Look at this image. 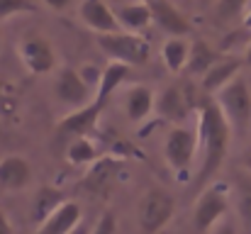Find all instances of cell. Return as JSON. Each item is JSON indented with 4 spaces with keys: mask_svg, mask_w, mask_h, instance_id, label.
I'll return each mask as SVG.
<instances>
[{
    "mask_svg": "<svg viewBox=\"0 0 251 234\" xmlns=\"http://www.w3.org/2000/svg\"><path fill=\"white\" fill-rule=\"evenodd\" d=\"M0 47H2V32H0Z\"/></svg>",
    "mask_w": 251,
    "mask_h": 234,
    "instance_id": "cell-36",
    "label": "cell"
},
{
    "mask_svg": "<svg viewBox=\"0 0 251 234\" xmlns=\"http://www.w3.org/2000/svg\"><path fill=\"white\" fill-rule=\"evenodd\" d=\"M81 78H83V83L95 93L98 90V85H100V78H102V71L98 69V66H93V64H88V66H81Z\"/></svg>",
    "mask_w": 251,
    "mask_h": 234,
    "instance_id": "cell-27",
    "label": "cell"
},
{
    "mask_svg": "<svg viewBox=\"0 0 251 234\" xmlns=\"http://www.w3.org/2000/svg\"><path fill=\"white\" fill-rule=\"evenodd\" d=\"M78 15H81L85 27H90L98 34H112V32L122 29L117 12H112L105 0H83L78 7Z\"/></svg>",
    "mask_w": 251,
    "mask_h": 234,
    "instance_id": "cell-11",
    "label": "cell"
},
{
    "mask_svg": "<svg viewBox=\"0 0 251 234\" xmlns=\"http://www.w3.org/2000/svg\"><path fill=\"white\" fill-rule=\"evenodd\" d=\"M176 212V200L173 195L166 190H159V188H151L142 195L139 205H137V222H139V230L144 234H156L161 232L171 222Z\"/></svg>",
    "mask_w": 251,
    "mask_h": 234,
    "instance_id": "cell-5",
    "label": "cell"
},
{
    "mask_svg": "<svg viewBox=\"0 0 251 234\" xmlns=\"http://www.w3.org/2000/svg\"><path fill=\"white\" fill-rule=\"evenodd\" d=\"M242 66H244V59H239V56H220V59L215 61V66L200 78L202 93H205L207 98H210V95H217L225 85H229L234 78L239 76Z\"/></svg>",
    "mask_w": 251,
    "mask_h": 234,
    "instance_id": "cell-12",
    "label": "cell"
},
{
    "mask_svg": "<svg viewBox=\"0 0 251 234\" xmlns=\"http://www.w3.org/2000/svg\"><path fill=\"white\" fill-rule=\"evenodd\" d=\"M234 205H237V215H239V222L244 227V232L251 234V176L247 173H239L234 178Z\"/></svg>",
    "mask_w": 251,
    "mask_h": 234,
    "instance_id": "cell-23",
    "label": "cell"
},
{
    "mask_svg": "<svg viewBox=\"0 0 251 234\" xmlns=\"http://www.w3.org/2000/svg\"><path fill=\"white\" fill-rule=\"evenodd\" d=\"M188 54H190V42H185L183 37H171L161 47V59L171 74H183L185 64H188Z\"/></svg>",
    "mask_w": 251,
    "mask_h": 234,
    "instance_id": "cell-22",
    "label": "cell"
},
{
    "mask_svg": "<svg viewBox=\"0 0 251 234\" xmlns=\"http://www.w3.org/2000/svg\"><path fill=\"white\" fill-rule=\"evenodd\" d=\"M32 181V166L25 156H5L0 158V188L2 190H22Z\"/></svg>",
    "mask_w": 251,
    "mask_h": 234,
    "instance_id": "cell-16",
    "label": "cell"
},
{
    "mask_svg": "<svg viewBox=\"0 0 251 234\" xmlns=\"http://www.w3.org/2000/svg\"><path fill=\"white\" fill-rule=\"evenodd\" d=\"M229 210V188L225 183L207 185L193 208V227L198 232H212Z\"/></svg>",
    "mask_w": 251,
    "mask_h": 234,
    "instance_id": "cell-4",
    "label": "cell"
},
{
    "mask_svg": "<svg viewBox=\"0 0 251 234\" xmlns=\"http://www.w3.org/2000/svg\"><path fill=\"white\" fill-rule=\"evenodd\" d=\"M232 127L227 125L220 105L215 98H207L202 107L198 110V154H200V168L195 176V188H205V183L220 173L225 156L229 149Z\"/></svg>",
    "mask_w": 251,
    "mask_h": 234,
    "instance_id": "cell-1",
    "label": "cell"
},
{
    "mask_svg": "<svg viewBox=\"0 0 251 234\" xmlns=\"http://www.w3.org/2000/svg\"><path fill=\"white\" fill-rule=\"evenodd\" d=\"M210 234H237V230H234V225L225 217V220H222V222H220V225H217V227H215Z\"/></svg>",
    "mask_w": 251,
    "mask_h": 234,
    "instance_id": "cell-29",
    "label": "cell"
},
{
    "mask_svg": "<svg viewBox=\"0 0 251 234\" xmlns=\"http://www.w3.org/2000/svg\"><path fill=\"white\" fill-rule=\"evenodd\" d=\"M220 59V54L205 42V39H195L193 44H190V54H188V64H185V71L183 74H188V76H198L202 78L212 66H215V61Z\"/></svg>",
    "mask_w": 251,
    "mask_h": 234,
    "instance_id": "cell-19",
    "label": "cell"
},
{
    "mask_svg": "<svg viewBox=\"0 0 251 234\" xmlns=\"http://www.w3.org/2000/svg\"><path fill=\"white\" fill-rule=\"evenodd\" d=\"M98 47L115 61L125 66H144L151 56V47L142 34L134 32H112V34H98Z\"/></svg>",
    "mask_w": 251,
    "mask_h": 234,
    "instance_id": "cell-2",
    "label": "cell"
},
{
    "mask_svg": "<svg viewBox=\"0 0 251 234\" xmlns=\"http://www.w3.org/2000/svg\"><path fill=\"white\" fill-rule=\"evenodd\" d=\"M44 2H47L51 10H59V12H61V10H66V7L71 5V0H44Z\"/></svg>",
    "mask_w": 251,
    "mask_h": 234,
    "instance_id": "cell-31",
    "label": "cell"
},
{
    "mask_svg": "<svg viewBox=\"0 0 251 234\" xmlns=\"http://www.w3.org/2000/svg\"><path fill=\"white\" fill-rule=\"evenodd\" d=\"M90 234H117V220H115V215H102L95 222V227L90 230Z\"/></svg>",
    "mask_w": 251,
    "mask_h": 234,
    "instance_id": "cell-28",
    "label": "cell"
},
{
    "mask_svg": "<svg viewBox=\"0 0 251 234\" xmlns=\"http://www.w3.org/2000/svg\"><path fill=\"white\" fill-rule=\"evenodd\" d=\"M117 20H120V27H125V32H144L154 17H151V10L147 2H134V5H125L120 12H117Z\"/></svg>",
    "mask_w": 251,
    "mask_h": 234,
    "instance_id": "cell-21",
    "label": "cell"
},
{
    "mask_svg": "<svg viewBox=\"0 0 251 234\" xmlns=\"http://www.w3.org/2000/svg\"><path fill=\"white\" fill-rule=\"evenodd\" d=\"M100 156L102 154H100L98 144L90 137H76V139H71V144L66 149V158L74 166H93Z\"/></svg>",
    "mask_w": 251,
    "mask_h": 234,
    "instance_id": "cell-24",
    "label": "cell"
},
{
    "mask_svg": "<svg viewBox=\"0 0 251 234\" xmlns=\"http://www.w3.org/2000/svg\"><path fill=\"white\" fill-rule=\"evenodd\" d=\"M71 234H90V227H85L83 222H81V225H78V227H76Z\"/></svg>",
    "mask_w": 251,
    "mask_h": 234,
    "instance_id": "cell-33",
    "label": "cell"
},
{
    "mask_svg": "<svg viewBox=\"0 0 251 234\" xmlns=\"http://www.w3.org/2000/svg\"><path fill=\"white\" fill-rule=\"evenodd\" d=\"M129 66H125V64H107L105 66V71H102V78H100V85H98V90H95V95H93V100L98 103V105H107L110 103V98L115 95V90L125 83V78L129 76Z\"/></svg>",
    "mask_w": 251,
    "mask_h": 234,
    "instance_id": "cell-20",
    "label": "cell"
},
{
    "mask_svg": "<svg viewBox=\"0 0 251 234\" xmlns=\"http://www.w3.org/2000/svg\"><path fill=\"white\" fill-rule=\"evenodd\" d=\"M154 112L159 117H164L166 122H171L173 127H180L193 115V107H190V103H188V98L183 93V85H168V88H164L156 95Z\"/></svg>",
    "mask_w": 251,
    "mask_h": 234,
    "instance_id": "cell-10",
    "label": "cell"
},
{
    "mask_svg": "<svg viewBox=\"0 0 251 234\" xmlns=\"http://www.w3.org/2000/svg\"><path fill=\"white\" fill-rule=\"evenodd\" d=\"M0 234H12V222L5 210H0Z\"/></svg>",
    "mask_w": 251,
    "mask_h": 234,
    "instance_id": "cell-30",
    "label": "cell"
},
{
    "mask_svg": "<svg viewBox=\"0 0 251 234\" xmlns=\"http://www.w3.org/2000/svg\"><path fill=\"white\" fill-rule=\"evenodd\" d=\"M198 154V130L193 127H173L166 137V144H164V158L171 166V171L178 176V178H188L190 168H193V161Z\"/></svg>",
    "mask_w": 251,
    "mask_h": 234,
    "instance_id": "cell-6",
    "label": "cell"
},
{
    "mask_svg": "<svg viewBox=\"0 0 251 234\" xmlns=\"http://www.w3.org/2000/svg\"><path fill=\"white\" fill-rule=\"evenodd\" d=\"M251 0H217L215 5V15L220 20H232L237 15H242L247 7H249Z\"/></svg>",
    "mask_w": 251,
    "mask_h": 234,
    "instance_id": "cell-26",
    "label": "cell"
},
{
    "mask_svg": "<svg viewBox=\"0 0 251 234\" xmlns=\"http://www.w3.org/2000/svg\"><path fill=\"white\" fill-rule=\"evenodd\" d=\"M244 27L251 29V7H249V12H247V17H244Z\"/></svg>",
    "mask_w": 251,
    "mask_h": 234,
    "instance_id": "cell-35",
    "label": "cell"
},
{
    "mask_svg": "<svg viewBox=\"0 0 251 234\" xmlns=\"http://www.w3.org/2000/svg\"><path fill=\"white\" fill-rule=\"evenodd\" d=\"M83 222V210L76 200H66L39 230L37 234H71Z\"/></svg>",
    "mask_w": 251,
    "mask_h": 234,
    "instance_id": "cell-17",
    "label": "cell"
},
{
    "mask_svg": "<svg viewBox=\"0 0 251 234\" xmlns=\"http://www.w3.org/2000/svg\"><path fill=\"white\" fill-rule=\"evenodd\" d=\"M122 171V158H115V156H100L93 166H88V173L81 181V188L90 195H105L112 183L117 181Z\"/></svg>",
    "mask_w": 251,
    "mask_h": 234,
    "instance_id": "cell-9",
    "label": "cell"
},
{
    "mask_svg": "<svg viewBox=\"0 0 251 234\" xmlns=\"http://www.w3.org/2000/svg\"><path fill=\"white\" fill-rule=\"evenodd\" d=\"M17 52H20L25 69L32 76H44L56 66V54H54V47L49 44L47 37H27Z\"/></svg>",
    "mask_w": 251,
    "mask_h": 234,
    "instance_id": "cell-7",
    "label": "cell"
},
{
    "mask_svg": "<svg viewBox=\"0 0 251 234\" xmlns=\"http://www.w3.org/2000/svg\"><path fill=\"white\" fill-rule=\"evenodd\" d=\"M147 5H149V10H151V17H154V22L168 32L171 37H185V34H190V22H188V17L171 2V0H147Z\"/></svg>",
    "mask_w": 251,
    "mask_h": 234,
    "instance_id": "cell-13",
    "label": "cell"
},
{
    "mask_svg": "<svg viewBox=\"0 0 251 234\" xmlns=\"http://www.w3.org/2000/svg\"><path fill=\"white\" fill-rule=\"evenodd\" d=\"M156 105V95L149 85H132L125 93V112L132 122H142L154 112Z\"/></svg>",
    "mask_w": 251,
    "mask_h": 234,
    "instance_id": "cell-18",
    "label": "cell"
},
{
    "mask_svg": "<svg viewBox=\"0 0 251 234\" xmlns=\"http://www.w3.org/2000/svg\"><path fill=\"white\" fill-rule=\"evenodd\" d=\"M249 7H251V2H249Z\"/></svg>",
    "mask_w": 251,
    "mask_h": 234,
    "instance_id": "cell-38",
    "label": "cell"
},
{
    "mask_svg": "<svg viewBox=\"0 0 251 234\" xmlns=\"http://www.w3.org/2000/svg\"><path fill=\"white\" fill-rule=\"evenodd\" d=\"M0 139H2V125H0Z\"/></svg>",
    "mask_w": 251,
    "mask_h": 234,
    "instance_id": "cell-37",
    "label": "cell"
},
{
    "mask_svg": "<svg viewBox=\"0 0 251 234\" xmlns=\"http://www.w3.org/2000/svg\"><path fill=\"white\" fill-rule=\"evenodd\" d=\"M34 0H0V20H7L12 15H25V12H37Z\"/></svg>",
    "mask_w": 251,
    "mask_h": 234,
    "instance_id": "cell-25",
    "label": "cell"
},
{
    "mask_svg": "<svg viewBox=\"0 0 251 234\" xmlns=\"http://www.w3.org/2000/svg\"><path fill=\"white\" fill-rule=\"evenodd\" d=\"M215 103L220 105L227 125L232 127V132H247L251 125V88L247 78L237 76L229 85H225L217 95Z\"/></svg>",
    "mask_w": 251,
    "mask_h": 234,
    "instance_id": "cell-3",
    "label": "cell"
},
{
    "mask_svg": "<svg viewBox=\"0 0 251 234\" xmlns=\"http://www.w3.org/2000/svg\"><path fill=\"white\" fill-rule=\"evenodd\" d=\"M54 90H56V98H59L64 105L71 107V112H74V110H81L85 105H90V103H93V95H95L83 83L81 74H78L76 69H71V66H66V69L59 71Z\"/></svg>",
    "mask_w": 251,
    "mask_h": 234,
    "instance_id": "cell-8",
    "label": "cell"
},
{
    "mask_svg": "<svg viewBox=\"0 0 251 234\" xmlns=\"http://www.w3.org/2000/svg\"><path fill=\"white\" fill-rule=\"evenodd\" d=\"M244 64L251 66V42H249V47H247V52H244Z\"/></svg>",
    "mask_w": 251,
    "mask_h": 234,
    "instance_id": "cell-34",
    "label": "cell"
},
{
    "mask_svg": "<svg viewBox=\"0 0 251 234\" xmlns=\"http://www.w3.org/2000/svg\"><path fill=\"white\" fill-rule=\"evenodd\" d=\"M242 166H244L247 171H251V147L244 152V154H242Z\"/></svg>",
    "mask_w": 251,
    "mask_h": 234,
    "instance_id": "cell-32",
    "label": "cell"
},
{
    "mask_svg": "<svg viewBox=\"0 0 251 234\" xmlns=\"http://www.w3.org/2000/svg\"><path fill=\"white\" fill-rule=\"evenodd\" d=\"M64 203H66V198H64V193L59 188H54V185L39 188L37 195L32 198V205H29V220H32V225L39 230Z\"/></svg>",
    "mask_w": 251,
    "mask_h": 234,
    "instance_id": "cell-15",
    "label": "cell"
},
{
    "mask_svg": "<svg viewBox=\"0 0 251 234\" xmlns=\"http://www.w3.org/2000/svg\"><path fill=\"white\" fill-rule=\"evenodd\" d=\"M102 105H98L95 100L90 103V105H85L81 110H74V112H69L61 122H59V130L64 132V134H71L74 139L76 137H88L90 132H95V127H98V117L102 115Z\"/></svg>",
    "mask_w": 251,
    "mask_h": 234,
    "instance_id": "cell-14",
    "label": "cell"
}]
</instances>
